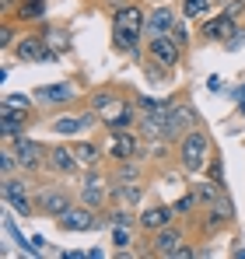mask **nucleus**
<instances>
[{
	"instance_id": "obj_38",
	"label": "nucleus",
	"mask_w": 245,
	"mask_h": 259,
	"mask_svg": "<svg viewBox=\"0 0 245 259\" xmlns=\"http://www.w3.org/2000/svg\"><path fill=\"white\" fill-rule=\"evenodd\" d=\"M207 91H214V95L224 91V81H221V77H210V81H207Z\"/></svg>"
},
{
	"instance_id": "obj_9",
	"label": "nucleus",
	"mask_w": 245,
	"mask_h": 259,
	"mask_svg": "<svg viewBox=\"0 0 245 259\" xmlns=\"http://www.w3.org/2000/svg\"><path fill=\"white\" fill-rule=\"evenodd\" d=\"M11 147H14V154H18V165H21V172L25 175H46V154H49V144H42L35 137H18V140H7Z\"/></svg>"
},
{
	"instance_id": "obj_27",
	"label": "nucleus",
	"mask_w": 245,
	"mask_h": 259,
	"mask_svg": "<svg viewBox=\"0 0 245 259\" xmlns=\"http://www.w3.org/2000/svg\"><path fill=\"white\" fill-rule=\"evenodd\" d=\"M179 14L186 21H203L207 14H214V0H182L179 4Z\"/></svg>"
},
{
	"instance_id": "obj_8",
	"label": "nucleus",
	"mask_w": 245,
	"mask_h": 259,
	"mask_svg": "<svg viewBox=\"0 0 245 259\" xmlns=\"http://www.w3.org/2000/svg\"><path fill=\"white\" fill-rule=\"evenodd\" d=\"M126 98H133L126 88H119V84H98V88H91V91H88L84 105H88L102 123H105V119H112V116L123 109V102H126Z\"/></svg>"
},
{
	"instance_id": "obj_11",
	"label": "nucleus",
	"mask_w": 245,
	"mask_h": 259,
	"mask_svg": "<svg viewBox=\"0 0 245 259\" xmlns=\"http://www.w3.org/2000/svg\"><path fill=\"white\" fill-rule=\"evenodd\" d=\"M109 42H112V49H116L119 56H126V60H144L147 32H144V28H133V25L109 21Z\"/></svg>"
},
{
	"instance_id": "obj_35",
	"label": "nucleus",
	"mask_w": 245,
	"mask_h": 259,
	"mask_svg": "<svg viewBox=\"0 0 245 259\" xmlns=\"http://www.w3.org/2000/svg\"><path fill=\"white\" fill-rule=\"evenodd\" d=\"M193 256H200V249H196L193 242H182V245L175 249V256H172V259H193Z\"/></svg>"
},
{
	"instance_id": "obj_4",
	"label": "nucleus",
	"mask_w": 245,
	"mask_h": 259,
	"mask_svg": "<svg viewBox=\"0 0 245 259\" xmlns=\"http://www.w3.org/2000/svg\"><path fill=\"white\" fill-rule=\"evenodd\" d=\"M0 196H4V203H7L18 217H39V210H35V182H32V175L18 172V175L0 179Z\"/></svg>"
},
{
	"instance_id": "obj_22",
	"label": "nucleus",
	"mask_w": 245,
	"mask_h": 259,
	"mask_svg": "<svg viewBox=\"0 0 245 259\" xmlns=\"http://www.w3.org/2000/svg\"><path fill=\"white\" fill-rule=\"evenodd\" d=\"M147 7L144 4H137V0H126V4H119L112 14H109V21H119V25H133V28H144L147 32Z\"/></svg>"
},
{
	"instance_id": "obj_14",
	"label": "nucleus",
	"mask_w": 245,
	"mask_h": 259,
	"mask_svg": "<svg viewBox=\"0 0 245 259\" xmlns=\"http://www.w3.org/2000/svg\"><path fill=\"white\" fill-rule=\"evenodd\" d=\"M200 123V112L193 109V102H189V95H182L175 105H172V112L165 116V140L168 144H175L186 130H193Z\"/></svg>"
},
{
	"instance_id": "obj_1",
	"label": "nucleus",
	"mask_w": 245,
	"mask_h": 259,
	"mask_svg": "<svg viewBox=\"0 0 245 259\" xmlns=\"http://www.w3.org/2000/svg\"><path fill=\"white\" fill-rule=\"evenodd\" d=\"M172 154H175V165L186 175H203L207 161L214 154V137L203 123H196L193 130H186L175 144H172Z\"/></svg>"
},
{
	"instance_id": "obj_30",
	"label": "nucleus",
	"mask_w": 245,
	"mask_h": 259,
	"mask_svg": "<svg viewBox=\"0 0 245 259\" xmlns=\"http://www.w3.org/2000/svg\"><path fill=\"white\" fill-rule=\"evenodd\" d=\"M18 35H21V32H18L14 18H4V21H0V49H4V53H11L14 42H18Z\"/></svg>"
},
{
	"instance_id": "obj_26",
	"label": "nucleus",
	"mask_w": 245,
	"mask_h": 259,
	"mask_svg": "<svg viewBox=\"0 0 245 259\" xmlns=\"http://www.w3.org/2000/svg\"><path fill=\"white\" fill-rule=\"evenodd\" d=\"M140 70H144V77H147V84L161 88V84H172L175 81V70L172 67H165V63H158V60H140Z\"/></svg>"
},
{
	"instance_id": "obj_34",
	"label": "nucleus",
	"mask_w": 245,
	"mask_h": 259,
	"mask_svg": "<svg viewBox=\"0 0 245 259\" xmlns=\"http://www.w3.org/2000/svg\"><path fill=\"white\" fill-rule=\"evenodd\" d=\"M172 35H175L179 42H182L186 49H189V25H186V18H179V21H175V28H172Z\"/></svg>"
},
{
	"instance_id": "obj_3",
	"label": "nucleus",
	"mask_w": 245,
	"mask_h": 259,
	"mask_svg": "<svg viewBox=\"0 0 245 259\" xmlns=\"http://www.w3.org/2000/svg\"><path fill=\"white\" fill-rule=\"evenodd\" d=\"M189 224L186 221H175V224H168V228H158V231H151V235H144L140 238V256H151V259H172L175 256V249L182 245V242H189Z\"/></svg>"
},
{
	"instance_id": "obj_23",
	"label": "nucleus",
	"mask_w": 245,
	"mask_h": 259,
	"mask_svg": "<svg viewBox=\"0 0 245 259\" xmlns=\"http://www.w3.org/2000/svg\"><path fill=\"white\" fill-rule=\"evenodd\" d=\"M77 203L91 210H105L109 207V179L105 182H81L77 186Z\"/></svg>"
},
{
	"instance_id": "obj_25",
	"label": "nucleus",
	"mask_w": 245,
	"mask_h": 259,
	"mask_svg": "<svg viewBox=\"0 0 245 259\" xmlns=\"http://www.w3.org/2000/svg\"><path fill=\"white\" fill-rule=\"evenodd\" d=\"M46 11H49V0H18L11 18L18 25H39V21H46Z\"/></svg>"
},
{
	"instance_id": "obj_39",
	"label": "nucleus",
	"mask_w": 245,
	"mask_h": 259,
	"mask_svg": "<svg viewBox=\"0 0 245 259\" xmlns=\"http://www.w3.org/2000/svg\"><path fill=\"white\" fill-rule=\"evenodd\" d=\"M32 245H35V256H39L42 245H46V238H42V235H32Z\"/></svg>"
},
{
	"instance_id": "obj_13",
	"label": "nucleus",
	"mask_w": 245,
	"mask_h": 259,
	"mask_svg": "<svg viewBox=\"0 0 245 259\" xmlns=\"http://www.w3.org/2000/svg\"><path fill=\"white\" fill-rule=\"evenodd\" d=\"M242 28V21L238 18H231V14H224V11H217V14H207L203 21H200V28H196V39L207 46H224L235 32Z\"/></svg>"
},
{
	"instance_id": "obj_20",
	"label": "nucleus",
	"mask_w": 245,
	"mask_h": 259,
	"mask_svg": "<svg viewBox=\"0 0 245 259\" xmlns=\"http://www.w3.org/2000/svg\"><path fill=\"white\" fill-rule=\"evenodd\" d=\"M70 144H74V154L81 161V172L84 168H102L105 165V144L102 140H95V137H74Z\"/></svg>"
},
{
	"instance_id": "obj_17",
	"label": "nucleus",
	"mask_w": 245,
	"mask_h": 259,
	"mask_svg": "<svg viewBox=\"0 0 245 259\" xmlns=\"http://www.w3.org/2000/svg\"><path fill=\"white\" fill-rule=\"evenodd\" d=\"M35 119H39L35 109H0V140H18V137H25Z\"/></svg>"
},
{
	"instance_id": "obj_18",
	"label": "nucleus",
	"mask_w": 245,
	"mask_h": 259,
	"mask_svg": "<svg viewBox=\"0 0 245 259\" xmlns=\"http://www.w3.org/2000/svg\"><path fill=\"white\" fill-rule=\"evenodd\" d=\"M32 95H35V102H42V105H56V109H74V105H77V98H81V91L74 88V81L42 84V88H35Z\"/></svg>"
},
{
	"instance_id": "obj_36",
	"label": "nucleus",
	"mask_w": 245,
	"mask_h": 259,
	"mask_svg": "<svg viewBox=\"0 0 245 259\" xmlns=\"http://www.w3.org/2000/svg\"><path fill=\"white\" fill-rule=\"evenodd\" d=\"M91 4H95V7H102V11H109V14H112V11H116V7H119V4H126V0H91Z\"/></svg>"
},
{
	"instance_id": "obj_32",
	"label": "nucleus",
	"mask_w": 245,
	"mask_h": 259,
	"mask_svg": "<svg viewBox=\"0 0 245 259\" xmlns=\"http://www.w3.org/2000/svg\"><path fill=\"white\" fill-rule=\"evenodd\" d=\"M203 175H207V179H214V182H221V186H224V158H221V151H214V154H210V161H207ZM224 189H228V186H224Z\"/></svg>"
},
{
	"instance_id": "obj_29",
	"label": "nucleus",
	"mask_w": 245,
	"mask_h": 259,
	"mask_svg": "<svg viewBox=\"0 0 245 259\" xmlns=\"http://www.w3.org/2000/svg\"><path fill=\"white\" fill-rule=\"evenodd\" d=\"M21 172V165H18V154H14V147L4 140V147H0V179H7V175H18Z\"/></svg>"
},
{
	"instance_id": "obj_6",
	"label": "nucleus",
	"mask_w": 245,
	"mask_h": 259,
	"mask_svg": "<svg viewBox=\"0 0 245 259\" xmlns=\"http://www.w3.org/2000/svg\"><path fill=\"white\" fill-rule=\"evenodd\" d=\"M105 158L109 161H130V158H144L147 154V140L140 137V130H105Z\"/></svg>"
},
{
	"instance_id": "obj_10",
	"label": "nucleus",
	"mask_w": 245,
	"mask_h": 259,
	"mask_svg": "<svg viewBox=\"0 0 245 259\" xmlns=\"http://www.w3.org/2000/svg\"><path fill=\"white\" fill-rule=\"evenodd\" d=\"M46 175H56V179H77L81 175V161L74 154V144L63 137L56 144H49V154H46Z\"/></svg>"
},
{
	"instance_id": "obj_31",
	"label": "nucleus",
	"mask_w": 245,
	"mask_h": 259,
	"mask_svg": "<svg viewBox=\"0 0 245 259\" xmlns=\"http://www.w3.org/2000/svg\"><path fill=\"white\" fill-rule=\"evenodd\" d=\"M32 102H35V95H25V91H11V95H4V98H0V109H35Z\"/></svg>"
},
{
	"instance_id": "obj_33",
	"label": "nucleus",
	"mask_w": 245,
	"mask_h": 259,
	"mask_svg": "<svg viewBox=\"0 0 245 259\" xmlns=\"http://www.w3.org/2000/svg\"><path fill=\"white\" fill-rule=\"evenodd\" d=\"M133 238H137V228H109V242H112L116 249L133 245Z\"/></svg>"
},
{
	"instance_id": "obj_28",
	"label": "nucleus",
	"mask_w": 245,
	"mask_h": 259,
	"mask_svg": "<svg viewBox=\"0 0 245 259\" xmlns=\"http://www.w3.org/2000/svg\"><path fill=\"white\" fill-rule=\"evenodd\" d=\"M172 207H175V217H179V221H189V217L200 210V200H196V193H193V189H186Z\"/></svg>"
},
{
	"instance_id": "obj_16",
	"label": "nucleus",
	"mask_w": 245,
	"mask_h": 259,
	"mask_svg": "<svg viewBox=\"0 0 245 259\" xmlns=\"http://www.w3.org/2000/svg\"><path fill=\"white\" fill-rule=\"evenodd\" d=\"M102 224H105L102 210H91V207H84V203H74L63 217H56V228H60V231H67V235L95 231V228H102Z\"/></svg>"
},
{
	"instance_id": "obj_19",
	"label": "nucleus",
	"mask_w": 245,
	"mask_h": 259,
	"mask_svg": "<svg viewBox=\"0 0 245 259\" xmlns=\"http://www.w3.org/2000/svg\"><path fill=\"white\" fill-rule=\"evenodd\" d=\"M175 221H179V217H175V207H172V203H147V207L137 210V228H140V235H151V231L168 228V224H175Z\"/></svg>"
},
{
	"instance_id": "obj_37",
	"label": "nucleus",
	"mask_w": 245,
	"mask_h": 259,
	"mask_svg": "<svg viewBox=\"0 0 245 259\" xmlns=\"http://www.w3.org/2000/svg\"><path fill=\"white\" fill-rule=\"evenodd\" d=\"M14 7H18V0H0V14H4V18H11Z\"/></svg>"
},
{
	"instance_id": "obj_7",
	"label": "nucleus",
	"mask_w": 245,
	"mask_h": 259,
	"mask_svg": "<svg viewBox=\"0 0 245 259\" xmlns=\"http://www.w3.org/2000/svg\"><path fill=\"white\" fill-rule=\"evenodd\" d=\"M11 56H14V63H56L60 60V53L46 42L42 32H21Z\"/></svg>"
},
{
	"instance_id": "obj_15",
	"label": "nucleus",
	"mask_w": 245,
	"mask_h": 259,
	"mask_svg": "<svg viewBox=\"0 0 245 259\" xmlns=\"http://www.w3.org/2000/svg\"><path fill=\"white\" fill-rule=\"evenodd\" d=\"M102 119L84 105V109H77V112H70V116H53L49 119V130L53 133H60V137H67V140H74V137H84L91 126H98Z\"/></svg>"
},
{
	"instance_id": "obj_2",
	"label": "nucleus",
	"mask_w": 245,
	"mask_h": 259,
	"mask_svg": "<svg viewBox=\"0 0 245 259\" xmlns=\"http://www.w3.org/2000/svg\"><path fill=\"white\" fill-rule=\"evenodd\" d=\"M235 203H231V196L224 193L217 203H210V207H200L196 214L189 217L186 224H189V231H193V238L196 242H214V238H221L224 231H231L235 228Z\"/></svg>"
},
{
	"instance_id": "obj_12",
	"label": "nucleus",
	"mask_w": 245,
	"mask_h": 259,
	"mask_svg": "<svg viewBox=\"0 0 245 259\" xmlns=\"http://www.w3.org/2000/svg\"><path fill=\"white\" fill-rule=\"evenodd\" d=\"M144 56H147V60H158V63L172 67V70H179L182 60H186V46L179 42L172 32H168V35H147V42H144Z\"/></svg>"
},
{
	"instance_id": "obj_24",
	"label": "nucleus",
	"mask_w": 245,
	"mask_h": 259,
	"mask_svg": "<svg viewBox=\"0 0 245 259\" xmlns=\"http://www.w3.org/2000/svg\"><path fill=\"white\" fill-rule=\"evenodd\" d=\"M175 21H179V14H175L168 4L151 7V14H147V35H168V32L175 28Z\"/></svg>"
},
{
	"instance_id": "obj_5",
	"label": "nucleus",
	"mask_w": 245,
	"mask_h": 259,
	"mask_svg": "<svg viewBox=\"0 0 245 259\" xmlns=\"http://www.w3.org/2000/svg\"><path fill=\"white\" fill-rule=\"evenodd\" d=\"M77 203V193L60 186V182H35V210L39 217H63L70 207Z\"/></svg>"
},
{
	"instance_id": "obj_21",
	"label": "nucleus",
	"mask_w": 245,
	"mask_h": 259,
	"mask_svg": "<svg viewBox=\"0 0 245 259\" xmlns=\"http://www.w3.org/2000/svg\"><path fill=\"white\" fill-rule=\"evenodd\" d=\"M147 196V182H109V203H123V207H140Z\"/></svg>"
}]
</instances>
